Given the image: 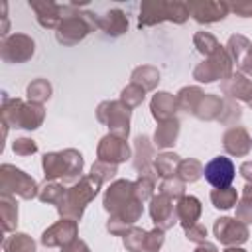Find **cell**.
Segmentation results:
<instances>
[{
	"label": "cell",
	"instance_id": "2",
	"mask_svg": "<svg viewBox=\"0 0 252 252\" xmlns=\"http://www.w3.org/2000/svg\"><path fill=\"white\" fill-rule=\"evenodd\" d=\"M213 199H215V203H217V207H222V209H228V207H232V203H234V193H228V195H217V193H213Z\"/></svg>",
	"mask_w": 252,
	"mask_h": 252
},
{
	"label": "cell",
	"instance_id": "1",
	"mask_svg": "<svg viewBox=\"0 0 252 252\" xmlns=\"http://www.w3.org/2000/svg\"><path fill=\"white\" fill-rule=\"evenodd\" d=\"M234 173H236L234 163L224 156L213 158L205 165V179L217 189H228V185L234 179Z\"/></svg>",
	"mask_w": 252,
	"mask_h": 252
}]
</instances>
